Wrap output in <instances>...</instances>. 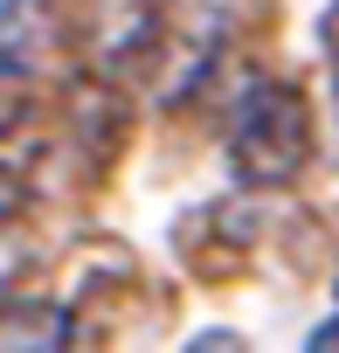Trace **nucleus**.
<instances>
[{
	"label": "nucleus",
	"mask_w": 339,
	"mask_h": 353,
	"mask_svg": "<svg viewBox=\"0 0 339 353\" xmlns=\"http://www.w3.org/2000/svg\"><path fill=\"white\" fill-rule=\"evenodd\" d=\"M318 49H325V56H332V70H339V0L318 14Z\"/></svg>",
	"instance_id": "f03ea898"
},
{
	"label": "nucleus",
	"mask_w": 339,
	"mask_h": 353,
	"mask_svg": "<svg viewBox=\"0 0 339 353\" xmlns=\"http://www.w3.org/2000/svg\"><path fill=\"white\" fill-rule=\"evenodd\" d=\"M305 353H339V319H325L318 332H305Z\"/></svg>",
	"instance_id": "7ed1b4c3"
},
{
	"label": "nucleus",
	"mask_w": 339,
	"mask_h": 353,
	"mask_svg": "<svg viewBox=\"0 0 339 353\" xmlns=\"http://www.w3.org/2000/svg\"><path fill=\"white\" fill-rule=\"evenodd\" d=\"M311 159V111H305V90L277 83V77H256L236 111H229V166L249 194H277L291 188Z\"/></svg>",
	"instance_id": "f257e3e1"
}]
</instances>
